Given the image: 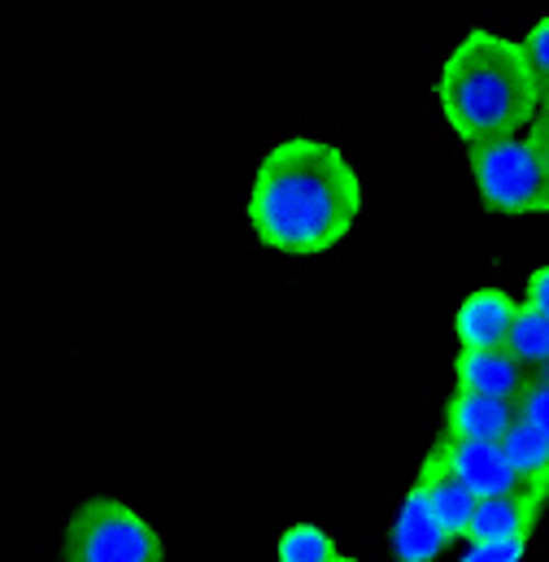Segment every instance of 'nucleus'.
Wrapping results in <instances>:
<instances>
[{"label":"nucleus","mask_w":549,"mask_h":562,"mask_svg":"<svg viewBox=\"0 0 549 562\" xmlns=\"http://www.w3.org/2000/svg\"><path fill=\"white\" fill-rule=\"evenodd\" d=\"M367 205V183L345 148L318 136L271 144L249 183V227L283 258H318L336 249Z\"/></svg>","instance_id":"f257e3e1"},{"label":"nucleus","mask_w":549,"mask_h":562,"mask_svg":"<svg viewBox=\"0 0 549 562\" xmlns=\"http://www.w3.org/2000/svg\"><path fill=\"white\" fill-rule=\"evenodd\" d=\"M436 101L449 132L467 148H475L528 132L537 123L541 83L519 40L475 26L449 48L436 75Z\"/></svg>","instance_id":"f03ea898"},{"label":"nucleus","mask_w":549,"mask_h":562,"mask_svg":"<svg viewBox=\"0 0 549 562\" xmlns=\"http://www.w3.org/2000/svg\"><path fill=\"white\" fill-rule=\"evenodd\" d=\"M467 166L480 201L493 214H506V218L549 214V166L533 127L506 140L467 148Z\"/></svg>","instance_id":"7ed1b4c3"},{"label":"nucleus","mask_w":549,"mask_h":562,"mask_svg":"<svg viewBox=\"0 0 549 562\" xmlns=\"http://www.w3.org/2000/svg\"><path fill=\"white\" fill-rule=\"evenodd\" d=\"M61 562H166V541L136 506L88 497L66 519Z\"/></svg>","instance_id":"20e7f679"},{"label":"nucleus","mask_w":549,"mask_h":562,"mask_svg":"<svg viewBox=\"0 0 549 562\" xmlns=\"http://www.w3.org/2000/svg\"><path fill=\"white\" fill-rule=\"evenodd\" d=\"M546 506L549 488H541V484H519L511 493L480 497L462 541H533Z\"/></svg>","instance_id":"39448f33"},{"label":"nucleus","mask_w":549,"mask_h":562,"mask_svg":"<svg viewBox=\"0 0 549 562\" xmlns=\"http://www.w3.org/2000/svg\"><path fill=\"white\" fill-rule=\"evenodd\" d=\"M436 453L445 458V467L475 497H497V493L519 488V475L511 471V462H506V453H502L497 440H449V436H440L436 440Z\"/></svg>","instance_id":"423d86ee"},{"label":"nucleus","mask_w":549,"mask_h":562,"mask_svg":"<svg viewBox=\"0 0 549 562\" xmlns=\"http://www.w3.org/2000/svg\"><path fill=\"white\" fill-rule=\"evenodd\" d=\"M524 384H528V371L506 349H458V358H453V389L458 393H475V397H493V402L515 406Z\"/></svg>","instance_id":"0eeeda50"},{"label":"nucleus","mask_w":549,"mask_h":562,"mask_svg":"<svg viewBox=\"0 0 549 562\" xmlns=\"http://www.w3.org/2000/svg\"><path fill=\"white\" fill-rule=\"evenodd\" d=\"M414 480H418V488H423V497H427V510L436 515L440 532H445L449 541H462L480 497L445 467V458L436 453V445L427 449V458H423V467L414 471Z\"/></svg>","instance_id":"6e6552de"},{"label":"nucleus","mask_w":549,"mask_h":562,"mask_svg":"<svg viewBox=\"0 0 549 562\" xmlns=\"http://www.w3.org/2000/svg\"><path fill=\"white\" fill-rule=\"evenodd\" d=\"M519 301L502 288H475L453 310V336L462 349H502Z\"/></svg>","instance_id":"1a4fd4ad"},{"label":"nucleus","mask_w":549,"mask_h":562,"mask_svg":"<svg viewBox=\"0 0 549 562\" xmlns=\"http://www.w3.org/2000/svg\"><path fill=\"white\" fill-rule=\"evenodd\" d=\"M389 546H393V559L397 562H436L453 541L440 532L436 515L427 510V497L418 488V480H411L397 515H393V528H389Z\"/></svg>","instance_id":"9d476101"},{"label":"nucleus","mask_w":549,"mask_h":562,"mask_svg":"<svg viewBox=\"0 0 549 562\" xmlns=\"http://www.w3.org/2000/svg\"><path fill=\"white\" fill-rule=\"evenodd\" d=\"M515 423L511 402H493V397H475V393H458L445 402V431L449 440H502Z\"/></svg>","instance_id":"9b49d317"},{"label":"nucleus","mask_w":549,"mask_h":562,"mask_svg":"<svg viewBox=\"0 0 549 562\" xmlns=\"http://www.w3.org/2000/svg\"><path fill=\"white\" fill-rule=\"evenodd\" d=\"M502 349L524 367V371H541L549 362V318L533 305H519L511 318V331L502 340Z\"/></svg>","instance_id":"f8f14e48"},{"label":"nucleus","mask_w":549,"mask_h":562,"mask_svg":"<svg viewBox=\"0 0 549 562\" xmlns=\"http://www.w3.org/2000/svg\"><path fill=\"white\" fill-rule=\"evenodd\" d=\"M497 445H502L511 471L519 475V484H541V488H549V445L533 427L511 423V431H506Z\"/></svg>","instance_id":"ddd939ff"},{"label":"nucleus","mask_w":549,"mask_h":562,"mask_svg":"<svg viewBox=\"0 0 549 562\" xmlns=\"http://www.w3.org/2000/svg\"><path fill=\"white\" fill-rule=\"evenodd\" d=\"M336 541L318 524H292L274 541V562H336Z\"/></svg>","instance_id":"4468645a"},{"label":"nucleus","mask_w":549,"mask_h":562,"mask_svg":"<svg viewBox=\"0 0 549 562\" xmlns=\"http://www.w3.org/2000/svg\"><path fill=\"white\" fill-rule=\"evenodd\" d=\"M515 423L533 427V431L549 445V389L541 384V380H528L524 393L515 397Z\"/></svg>","instance_id":"2eb2a0df"},{"label":"nucleus","mask_w":549,"mask_h":562,"mask_svg":"<svg viewBox=\"0 0 549 562\" xmlns=\"http://www.w3.org/2000/svg\"><path fill=\"white\" fill-rule=\"evenodd\" d=\"M519 48H524V57H528V66H533L537 83L546 88V83H549V13H546V18H537V22L528 26V35L519 40Z\"/></svg>","instance_id":"dca6fc26"},{"label":"nucleus","mask_w":549,"mask_h":562,"mask_svg":"<svg viewBox=\"0 0 549 562\" xmlns=\"http://www.w3.org/2000/svg\"><path fill=\"white\" fill-rule=\"evenodd\" d=\"M528 541H467V554L458 562H524Z\"/></svg>","instance_id":"f3484780"},{"label":"nucleus","mask_w":549,"mask_h":562,"mask_svg":"<svg viewBox=\"0 0 549 562\" xmlns=\"http://www.w3.org/2000/svg\"><path fill=\"white\" fill-rule=\"evenodd\" d=\"M524 305L541 310V314L549 318V262H546V267H537V271L528 276V296H524Z\"/></svg>","instance_id":"a211bd4d"},{"label":"nucleus","mask_w":549,"mask_h":562,"mask_svg":"<svg viewBox=\"0 0 549 562\" xmlns=\"http://www.w3.org/2000/svg\"><path fill=\"white\" fill-rule=\"evenodd\" d=\"M537 123H541V127H549V83L541 88V101H537Z\"/></svg>","instance_id":"6ab92c4d"},{"label":"nucleus","mask_w":549,"mask_h":562,"mask_svg":"<svg viewBox=\"0 0 549 562\" xmlns=\"http://www.w3.org/2000/svg\"><path fill=\"white\" fill-rule=\"evenodd\" d=\"M533 132H537V140H541V153H546V166H549V127L533 123Z\"/></svg>","instance_id":"aec40b11"},{"label":"nucleus","mask_w":549,"mask_h":562,"mask_svg":"<svg viewBox=\"0 0 549 562\" xmlns=\"http://www.w3.org/2000/svg\"><path fill=\"white\" fill-rule=\"evenodd\" d=\"M537 380H541V384H546V389H549V362H546V367H541V371H537Z\"/></svg>","instance_id":"412c9836"},{"label":"nucleus","mask_w":549,"mask_h":562,"mask_svg":"<svg viewBox=\"0 0 549 562\" xmlns=\"http://www.w3.org/2000/svg\"><path fill=\"white\" fill-rule=\"evenodd\" d=\"M336 562H362V559H354V554H336Z\"/></svg>","instance_id":"4be33fe9"}]
</instances>
